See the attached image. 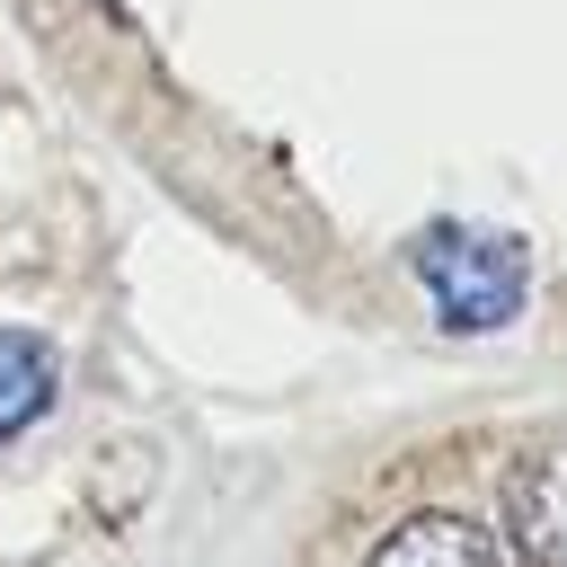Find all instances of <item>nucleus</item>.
Wrapping results in <instances>:
<instances>
[{
	"instance_id": "nucleus-1",
	"label": "nucleus",
	"mask_w": 567,
	"mask_h": 567,
	"mask_svg": "<svg viewBox=\"0 0 567 567\" xmlns=\"http://www.w3.org/2000/svg\"><path fill=\"white\" fill-rule=\"evenodd\" d=\"M408 266H416L434 319L461 328V337L505 328V319L523 310V292H532V257H523V239H505V230H470V221H434V230L408 248Z\"/></svg>"
},
{
	"instance_id": "nucleus-2",
	"label": "nucleus",
	"mask_w": 567,
	"mask_h": 567,
	"mask_svg": "<svg viewBox=\"0 0 567 567\" xmlns=\"http://www.w3.org/2000/svg\"><path fill=\"white\" fill-rule=\"evenodd\" d=\"M53 408V346L35 328H0V443H18Z\"/></svg>"
}]
</instances>
